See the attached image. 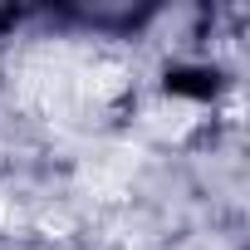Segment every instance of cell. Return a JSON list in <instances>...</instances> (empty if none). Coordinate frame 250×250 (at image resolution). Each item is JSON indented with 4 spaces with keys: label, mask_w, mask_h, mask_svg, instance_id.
Masks as SVG:
<instances>
[{
    "label": "cell",
    "mask_w": 250,
    "mask_h": 250,
    "mask_svg": "<svg viewBox=\"0 0 250 250\" xmlns=\"http://www.w3.org/2000/svg\"><path fill=\"white\" fill-rule=\"evenodd\" d=\"M167 93H177V98H211L216 93V74L211 69H172L167 74Z\"/></svg>",
    "instance_id": "cell-1"
}]
</instances>
